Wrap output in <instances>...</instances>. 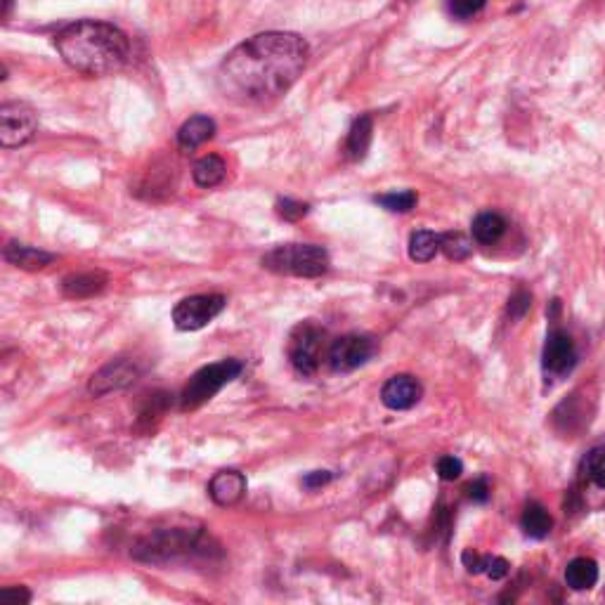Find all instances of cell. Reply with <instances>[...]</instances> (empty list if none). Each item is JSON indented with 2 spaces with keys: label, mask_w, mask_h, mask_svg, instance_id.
<instances>
[{
  "label": "cell",
  "mask_w": 605,
  "mask_h": 605,
  "mask_svg": "<svg viewBox=\"0 0 605 605\" xmlns=\"http://www.w3.org/2000/svg\"><path fill=\"white\" fill-rule=\"evenodd\" d=\"M12 3H15V0H3V19H8L10 17V10H12Z\"/></svg>",
  "instance_id": "obj_34"
},
{
  "label": "cell",
  "mask_w": 605,
  "mask_h": 605,
  "mask_svg": "<svg viewBox=\"0 0 605 605\" xmlns=\"http://www.w3.org/2000/svg\"><path fill=\"white\" fill-rule=\"evenodd\" d=\"M506 227H509V223H506V218L502 216V213L483 211L473 218L471 232H473V239H476L478 244L492 246L504 237Z\"/></svg>",
  "instance_id": "obj_16"
},
{
  "label": "cell",
  "mask_w": 605,
  "mask_h": 605,
  "mask_svg": "<svg viewBox=\"0 0 605 605\" xmlns=\"http://www.w3.org/2000/svg\"><path fill=\"white\" fill-rule=\"evenodd\" d=\"M107 286V275L102 272H78V275L64 277L62 294L67 298H90Z\"/></svg>",
  "instance_id": "obj_17"
},
{
  "label": "cell",
  "mask_w": 605,
  "mask_h": 605,
  "mask_svg": "<svg viewBox=\"0 0 605 605\" xmlns=\"http://www.w3.org/2000/svg\"><path fill=\"white\" fill-rule=\"evenodd\" d=\"M227 166L225 161L220 159L218 154H208L201 156L197 164L192 166V178L197 182L199 187H216L220 182L225 180Z\"/></svg>",
  "instance_id": "obj_22"
},
{
  "label": "cell",
  "mask_w": 605,
  "mask_h": 605,
  "mask_svg": "<svg viewBox=\"0 0 605 605\" xmlns=\"http://www.w3.org/2000/svg\"><path fill=\"white\" fill-rule=\"evenodd\" d=\"M598 582V565L591 558H575L565 568V584L572 591H589Z\"/></svg>",
  "instance_id": "obj_19"
},
{
  "label": "cell",
  "mask_w": 605,
  "mask_h": 605,
  "mask_svg": "<svg viewBox=\"0 0 605 605\" xmlns=\"http://www.w3.org/2000/svg\"><path fill=\"white\" fill-rule=\"evenodd\" d=\"M324 353V329L312 322H303L289 338V360L301 376H315Z\"/></svg>",
  "instance_id": "obj_6"
},
{
  "label": "cell",
  "mask_w": 605,
  "mask_h": 605,
  "mask_svg": "<svg viewBox=\"0 0 605 605\" xmlns=\"http://www.w3.org/2000/svg\"><path fill=\"white\" fill-rule=\"evenodd\" d=\"M435 468H438V476L447 480V483H452V480H457L464 473V464L457 457H440Z\"/></svg>",
  "instance_id": "obj_30"
},
{
  "label": "cell",
  "mask_w": 605,
  "mask_h": 605,
  "mask_svg": "<svg viewBox=\"0 0 605 605\" xmlns=\"http://www.w3.org/2000/svg\"><path fill=\"white\" fill-rule=\"evenodd\" d=\"M485 3L487 0H450V3H447V10H450V15L457 19H471L485 8Z\"/></svg>",
  "instance_id": "obj_28"
},
{
  "label": "cell",
  "mask_w": 605,
  "mask_h": 605,
  "mask_svg": "<svg viewBox=\"0 0 605 605\" xmlns=\"http://www.w3.org/2000/svg\"><path fill=\"white\" fill-rule=\"evenodd\" d=\"M55 48L71 69L88 76L114 74L130 57L128 36L114 24L83 19L64 26L55 36Z\"/></svg>",
  "instance_id": "obj_2"
},
{
  "label": "cell",
  "mask_w": 605,
  "mask_h": 605,
  "mask_svg": "<svg viewBox=\"0 0 605 605\" xmlns=\"http://www.w3.org/2000/svg\"><path fill=\"white\" fill-rule=\"evenodd\" d=\"M308 60L310 45L303 36L268 31L239 43L225 57L218 86L239 104H268L294 86Z\"/></svg>",
  "instance_id": "obj_1"
},
{
  "label": "cell",
  "mask_w": 605,
  "mask_h": 605,
  "mask_svg": "<svg viewBox=\"0 0 605 605\" xmlns=\"http://www.w3.org/2000/svg\"><path fill=\"white\" fill-rule=\"evenodd\" d=\"M3 258L8 260L10 265H15V268L31 270V272L48 268L52 260H55V256L48 251L34 249V246H26L19 242H8V246L3 249Z\"/></svg>",
  "instance_id": "obj_14"
},
{
  "label": "cell",
  "mask_w": 605,
  "mask_h": 605,
  "mask_svg": "<svg viewBox=\"0 0 605 605\" xmlns=\"http://www.w3.org/2000/svg\"><path fill=\"white\" fill-rule=\"evenodd\" d=\"M424 398V388L421 383L409 374H398L388 379L381 388V402L393 412H405L412 409Z\"/></svg>",
  "instance_id": "obj_12"
},
{
  "label": "cell",
  "mask_w": 605,
  "mask_h": 605,
  "mask_svg": "<svg viewBox=\"0 0 605 605\" xmlns=\"http://www.w3.org/2000/svg\"><path fill=\"white\" fill-rule=\"evenodd\" d=\"M530 305H532V296L528 294V291L520 289L509 298V308H506V312H509L511 320H523V317L528 315Z\"/></svg>",
  "instance_id": "obj_29"
},
{
  "label": "cell",
  "mask_w": 605,
  "mask_h": 605,
  "mask_svg": "<svg viewBox=\"0 0 605 605\" xmlns=\"http://www.w3.org/2000/svg\"><path fill=\"white\" fill-rule=\"evenodd\" d=\"M225 296L220 294H201L190 296L180 301L173 310V322L180 331H197L204 329L208 322H213L225 308Z\"/></svg>",
  "instance_id": "obj_8"
},
{
  "label": "cell",
  "mask_w": 605,
  "mask_h": 605,
  "mask_svg": "<svg viewBox=\"0 0 605 605\" xmlns=\"http://www.w3.org/2000/svg\"><path fill=\"white\" fill-rule=\"evenodd\" d=\"M416 192L412 190H400V192H388L381 194V197H376V204H381L386 211L390 213H409L416 206Z\"/></svg>",
  "instance_id": "obj_26"
},
{
  "label": "cell",
  "mask_w": 605,
  "mask_h": 605,
  "mask_svg": "<svg viewBox=\"0 0 605 605\" xmlns=\"http://www.w3.org/2000/svg\"><path fill=\"white\" fill-rule=\"evenodd\" d=\"M440 251L445 253V256L450 258V260H466L468 256H471L473 244H471V239L466 237V234H461V232H445V234H442Z\"/></svg>",
  "instance_id": "obj_25"
},
{
  "label": "cell",
  "mask_w": 605,
  "mask_h": 605,
  "mask_svg": "<svg viewBox=\"0 0 605 605\" xmlns=\"http://www.w3.org/2000/svg\"><path fill=\"white\" fill-rule=\"evenodd\" d=\"M582 473L587 476L596 487L605 490V445L591 447L582 459Z\"/></svg>",
  "instance_id": "obj_24"
},
{
  "label": "cell",
  "mask_w": 605,
  "mask_h": 605,
  "mask_svg": "<svg viewBox=\"0 0 605 605\" xmlns=\"http://www.w3.org/2000/svg\"><path fill=\"white\" fill-rule=\"evenodd\" d=\"M442 234H435L431 230H416L409 237V258L416 263H431V260L440 253Z\"/></svg>",
  "instance_id": "obj_23"
},
{
  "label": "cell",
  "mask_w": 605,
  "mask_h": 605,
  "mask_svg": "<svg viewBox=\"0 0 605 605\" xmlns=\"http://www.w3.org/2000/svg\"><path fill=\"white\" fill-rule=\"evenodd\" d=\"M542 364H544V372L551 376H565L575 369L577 348L568 331L554 329L549 336H546Z\"/></svg>",
  "instance_id": "obj_10"
},
{
  "label": "cell",
  "mask_w": 605,
  "mask_h": 605,
  "mask_svg": "<svg viewBox=\"0 0 605 605\" xmlns=\"http://www.w3.org/2000/svg\"><path fill=\"white\" fill-rule=\"evenodd\" d=\"M466 492H468V499H471V502L485 504L487 499H490V483H487V478H478L468 485Z\"/></svg>",
  "instance_id": "obj_31"
},
{
  "label": "cell",
  "mask_w": 605,
  "mask_h": 605,
  "mask_svg": "<svg viewBox=\"0 0 605 605\" xmlns=\"http://www.w3.org/2000/svg\"><path fill=\"white\" fill-rule=\"evenodd\" d=\"M208 494L218 506H234L244 499L246 478L239 471H220L208 483Z\"/></svg>",
  "instance_id": "obj_13"
},
{
  "label": "cell",
  "mask_w": 605,
  "mask_h": 605,
  "mask_svg": "<svg viewBox=\"0 0 605 605\" xmlns=\"http://www.w3.org/2000/svg\"><path fill=\"white\" fill-rule=\"evenodd\" d=\"M140 376V367L128 357H121V360H114L109 364H104L100 372L93 374L90 379L88 390L95 395V398H102V395L114 393V390L128 388L130 383L138 381Z\"/></svg>",
  "instance_id": "obj_11"
},
{
  "label": "cell",
  "mask_w": 605,
  "mask_h": 605,
  "mask_svg": "<svg viewBox=\"0 0 605 605\" xmlns=\"http://www.w3.org/2000/svg\"><path fill=\"white\" fill-rule=\"evenodd\" d=\"M213 135H216V123H213V119L197 114L180 126L178 145L180 149H185V152H192V149H197L199 145L211 140Z\"/></svg>",
  "instance_id": "obj_15"
},
{
  "label": "cell",
  "mask_w": 605,
  "mask_h": 605,
  "mask_svg": "<svg viewBox=\"0 0 605 605\" xmlns=\"http://www.w3.org/2000/svg\"><path fill=\"white\" fill-rule=\"evenodd\" d=\"M277 213L279 218L289 220V223H296V220L305 218L310 213V206L303 204V201H296V199H279L277 201Z\"/></svg>",
  "instance_id": "obj_27"
},
{
  "label": "cell",
  "mask_w": 605,
  "mask_h": 605,
  "mask_svg": "<svg viewBox=\"0 0 605 605\" xmlns=\"http://www.w3.org/2000/svg\"><path fill=\"white\" fill-rule=\"evenodd\" d=\"M3 598L5 601H17V603H29L31 601V591H26L24 587H5L3 589Z\"/></svg>",
  "instance_id": "obj_33"
},
{
  "label": "cell",
  "mask_w": 605,
  "mask_h": 605,
  "mask_svg": "<svg viewBox=\"0 0 605 605\" xmlns=\"http://www.w3.org/2000/svg\"><path fill=\"white\" fill-rule=\"evenodd\" d=\"M372 135H374V123L372 116H360L355 119L353 126H350L348 140H346V152L353 161H362L369 152V145H372Z\"/></svg>",
  "instance_id": "obj_18"
},
{
  "label": "cell",
  "mask_w": 605,
  "mask_h": 605,
  "mask_svg": "<svg viewBox=\"0 0 605 605\" xmlns=\"http://www.w3.org/2000/svg\"><path fill=\"white\" fill-rule=\"evenodd\" d=\"M461 561H464L468 572H473V575H478V572H485L490 580H504V577L511 572V565H509V561H504V558L478 556L476 551H471V549L464 551Z\"/></svg>",
  "instance_id": "obj_20"
},
{
  "label": "cell",
  "mask_w": 605,
  "mask_h": 605,
  "mask_svg": "<svg viewBox=\"0 0 605 605\" xmlns=\"http://www.w3.org/2000/svg\"><path fill=\"white\" fill-rule=\"evenodd\" d=\"M263 268L277 275L315 279L329 270V253L315 244H284L265 253Z\"/></svg>",
  "instance_id": "obj_4"
},
{
  "label": "cell",
  "mask_w": 605,
  "mask_h": 605,
  "mask_svg": "<svg viewBox=\"0 0 605 605\" xmlns=\"http://www.w3.org/2000/svg\"><path fill=\"white\" fill-rule=\"evenodd\" d=\"M242 372H244L242 360H223L216 364H206V367H201L199 372L187 381V386L180 395V407L185 409V412L199 409L201 405H206L213 395H218L227 383L239 379V374Z\"/></svg>",
  "instance_id": "obj_5"
},
{
  "label": "cell",
  "mask_w": 605,
  "mask_h": 605,
  "mask_svg": "<svg viewBox=\"0 0 605 605\" xmlns=\"http://www.w3.org/2000/svg\"><path fill=\"white\" fill-rule=\"evenodd\" d=\"M38 130V116L29 104L5 102L0 107V145L5 149L22 147L34 140Z\"/></svg>",
  "instance_id": "obj_7"
},
{
  "label": "cell",
  "mask_w": 605,
  "mask_h": 605,
  "mask_svg": "<svg viewBox=\"0 0 605 605\" xmlns=\"http://www.w3.org/2000/svg\"><path fill=\"white\" fill-rule=\"evenodd\" d=\"M201 532L199 530H156L142 539L133 549V556L145 563H175L201 554Z\"/></svg>",
  "instance_id": "obj_3"
},
{
  "label": "cell",
  "mask_w": 605,
  "mask_h": 605,
  "mask_svg": "<svg viewBox=\"0 0 605 605\" xmlns=\"http://www.w3.org/2000/svg\"><path fill=\"white\" fill-rule=\"evenodd\" d=\"M520 528L532 539H544L549 537L551 528H554V518L549 516V511H546L542 504L530 502L525 506L523 518H520Z\"/></svg>",
  "instance_id": "obj_21"
},
{
  "label": "cell",
  "mask_w": 605,
  "mask_h": 605,
  "mask_svg": "<svg viewBox=\"0 0 605 605\" xmlns=\"http://www.w3.org/2000/svg\"><path fill=\"white\" fill-rule=\"evenodd\" d=\"M376 353L374 341L369 336L362 334H348L336 338L334 343H331L329 348V367L334 369V372H355V369H360L362 364H367L372 360V355Z\"/></svg>",
  "instance_id": "obj_9"
},
{
  "label": "cell",
  "mask_w": 605,
  "mask_h": 605,
  "mask_svg": "<svg viewBox=\"0 0 605 605\" xmlns=\"http://www.w3.org/2000/svg\"><path fill=\"white\" fill-rule=\"evenodd\" d=\"M331 471H312L308 476L303 478V487L305 490H320V487L331 483Z\"/></svg>",
  "instance_id": "obj_32"
}]
</instances>
